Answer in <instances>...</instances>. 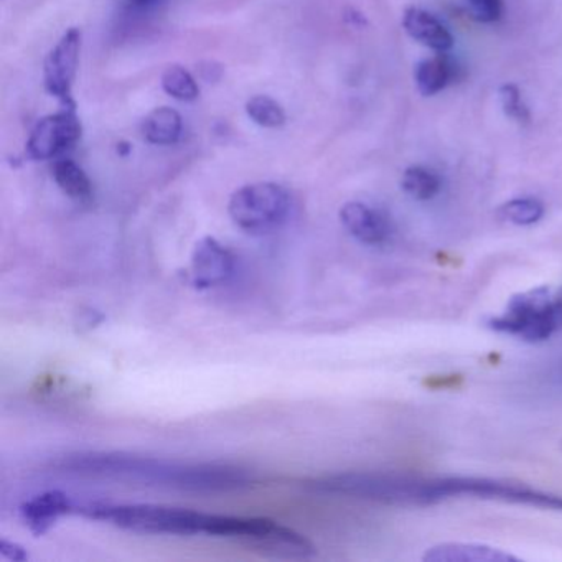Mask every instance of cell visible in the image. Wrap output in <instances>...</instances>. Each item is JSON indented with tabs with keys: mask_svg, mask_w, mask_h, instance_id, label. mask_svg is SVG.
Masks as SVG:
<instances>
[{
	"mask_svg": "<svg viewBox=\"0 0 562 562\" xmlns=\"http://www.w3.org/2000/svg\"><path fill=\"white\" fill-rule=\"evenodd\" d=\"M83 127L77 114V108L64 106V110L50 116L42 117L25 144V154L31 160H52L80 140Z\"/></svg>",
	"mask_w": 562,
	"mask_h": 562,
	"instance_id": "cell-6",
	"label": "cell"
},
{
	"mask_svg": "<svg viewBox=\"0 0 562 562\" xmlns=\"http://www.w3.org/2000/svg\"><path fill=\"white\" fill-rule=\"evenodd\" d=\"M160 83H162V90L169 97L182 101V103H190V101H195L200 97V87L195 78L180 65H172V67L167 68L162 74Z\"/></svg>",
	"mask_w": 562,
	"mask_h": 562,
	"instance_id": "cell-18",
	"label": "cell"
},
{
	"mask_svg": "<svg viewBox=\"0 0 562 562\" xmlns=\"http://www.w3.org/2000/svg\"><path fill=\"white\" fill-rule=\"evenodd\" d=\"M74 475L127 480L190 493L239 492L255 485V473L232 463H183L124 452H88L55 463Z\"/></svg>",
	"mask_w": 562,
	"mask_h": 562,
	"instance_id": "cell-1",
	"label": "cell"
},
{
	"mask_svg": "<svg viewBox=\"0 0 562 562\" xmlns=\"http://www.w3.org/2000/svg\"><path fill=\"white\" fill-rule=\"evenodd\" d=\"M486 327L528 344L549 340L562 330V285H539L512 295L502 314L486 321Z\"/></svg>",
	"mask_w": 562,
	"mask_h": 562,
	"instance_id": "cell-4",
	"label": "cell"
},
{
	"mask_svg": "<svg viewBox=\"0 0 562 562\" xmlns=\"http://www.w3.org/2000/svg\"><path fill=\"white\" fill-rule=\"evenodd\" d=\"M473 19L482 24H493L502 18V0H465Z\"/></svg>",
	"mask_w": 562,
	"mask_h": 562,
	"instance_id": "cell-21",
	"label": "cell"
},
{
	"mask_svg": "<svg viewBox=\"0 0 562 562\" xmlns=\"http://www.w3.org/2000/svg\"><path fill=\"white\" fill-rule=\"evenodd\" d=\"M450 498L496 499L562 512V495L542 492L513 480L488 476H420L407 480V505L430 506Z\"/></svg>",
	"mask_w": 562,
	"mask_h": 562,
	"instance_id": "cell-2",
	"label": "cell"
},
{
	"mask_svg": "<svg viewBox=\"0 0 562 562\" xmlns=\"http://www.w3.org/2000/svg\"><path fill=\"white\" fill-rule=\"evenodd\" d=\"M340 222L348 235L367 246H381L390 241L393 226L380 210L361 202H348L341 206Z\"/></svg>",
	"mask_w": 562,
	"mask_h": 562,
	"instance_id": "cell-9",
	"label": "cell"
},
{
	"mask_svg": "<svg viewBox=\"0 0 562 562\" xmlns=\"http://www.w3.org/2000/svg\"><path fill=\"white\" fill-rule=\"evenodd\" d=\"M401 187L414 200L426 202V200H432L434 196L439 195L442 190V179L439 173L427 169V167L413 166L404 170Z\"/></svg>",
	"mask_w": 562,
	"mask_h": 562,
	"instance_id": "cell-16",
	"label": "cell"
},
{
	"mask_svg": "<svg viewBox=\"0 0 562 562\" xmlns=\"http://www.w3.org/2000/svg\"><path fill=\"white\" fill-rule=\"evenodd\" d=\"M424 562H519L512 552L479 542L449 541L430 546L423 554Z\"/></svg>",
	"mask_w": 562,
	"mask_h": 562,
	"instance_id": "cell-10",
	"label": "cell"
},
{
	"mask_svg": "<svg viewBox=\"0 0 562 562\" xmlns=\"http://www.w3.org/2000/svg\"><path fill=\"white\" fill-rule=\"evenodd\" d=\"M403 27L411 38L439 54H446L452 48L453 37L449 29L424 9L407 8L403 14Z\"/></svg>",
	"mask_w": 562,
	"mask_h": 562,
	"instance_id": "cell-12",
	"label": "cell"
},
{
	"mask_svg": "<svg viewBox=\"0 0 562 562\" xmlns=\"http://www.w3.org/2000/svg\"><path fill=\"white\" fill-rule=\"evenodd\" d=\"M140 2H146V4H149V2H159V0H140Z\"/></svg>",
	"mask_w": 562,
	"mask_h": 562,
	"instance_id": "cell-23",
	"label": "cell"
},
{
	"mask_svg": "<svg viewBox=\"0 0 562 562\" xmlns=\"http://www.w3.org/2000/svg\"><path fill=\"white\" fill-rule=\"evenodd\" d=\"M0 554L14 562H24L29 559V554L25 552L24 548L15 544V542L8 541V539H2V541H0Z\"/></svg>",
	"mask_w": 562,
	"mask_h": 562,
	"instance_id": "cell-22",
	"label": "cell"
},
{
	"mask_svg": "<svg viewBox=\"0 0 562 562\" xmlns=\"http://www.w3.org/2000/svg\"><path fill=\"white\" fill-rule=\"evenodd\" d=\"M291 206V195L284 187L259 182L236 190L229 199L228 213L243 232L268 235L284 225Z\"/></svg>",
	"mask_w": 562,
	"mask_h": 562,
	"instance_id": "cell-5",
	"label": "cell"
},
{
	"mask_svg": "<svg viewBox=\"0 0 562 562\" xmlns=\"http://www.w3.org/2000/svg\"><path fill=\"white\" fill-rule=\"evenodd\" d=\"M83 34L74 27L48 52L44 64V87L50 97L57 98L64 106H75L74 85L80 65Z\"/></svg>",
	"mask_w": 562,
	"mask_h": 562,
	"instance_id": "cell-7",
	"label": "cell"
},
{
	"mask_svg": "<svg viewBox=\"0 0 562 562\" xmlns=\"http://www.w3.org/2000/svg\"><path fill=\"white\" fill-rule=\"evenodd\" d=\"M235 272V256L215 238L200 239L190 261V282L196 289H212L226 284Z\"/></svg>",
	"mask_w": 562,
	"mask_h": 562,
	"instance_id": "cell-8",
	"label": "cell"
},
{
	"mask_svg": "<svg viewBox=\"0 0 562 562\" xmlns=\"http://www.w3.org/2000/svg\"><path fill=\"white\" fill-rule=\"evenodd\" d=\"M457 71H459L457 65L446 54H440L437 57L420 60L414 70V80L420 94L434 97L447 85L457 80Z\"/></svg>",
	"mask_w": 562,
	"mask_h": 562,
	"instance_id": "cell-13",
	"label": "cell"
},
{
	"mask_svg": "<svg viewBox=\"0 0 562 562\" xmlns=\"http://www.w3.org/2000/svg\"><path fill=\"white\" fill-rule=\"evenodd\" d=\"M246 114L252 123L266 127V130H278V127L284 126L285 121H288L284 108L278 101L265 97V94L251 98L246 103Z\"/></svg>",
	"mask_w": 562,
	"mask_h": 562,
	"instance_id": "cell-19",
	"label": "cell"
},
{
	"mask_svg": "<svg viewBox=\"0 0 562 562\" xmlns=\"http://www.w3.org/2000/svg\"><path fill=\"white\" fill-rule=\"evenodd\" d=\"M75 508H77V503L67 493L47 492L25 502L21 506V516L25 525L35 535L41 536L47 532L58 521V518L75 513Z\"/></svg>",
	"mask_w": 562,
	"mask_h": 562,
	"instance_id": "cell-11",
	"label": "cell"
},
{
	"mask_svg": "<svg viewBox=\"0 0 562 562\" xmlns=\"http://www.w3.org/2000/svg\"><path fill=\"white\" fill-rule=\"evenodd\" d=\"M499 101L506 116L519 124H528L531 121L528 106L522 101L521 91L516 85H503L499 88Z\"/></svg>",
	"mask_w": 562,
	"mask_h": 562,
	"instance_id": "cell-20",
	"label": "cell"
},
{
	"mask_svg": "<svg viewBox=\"0 0 562 562\" xmlns=\"http://www.w3.org/2000/svg\"><path fill=\"white\" fill-rule=\"evenodd\" d=\"M54 179L65 195L75 202L87 203L93 196V183L75 160L60 159L54 164Z\"/></svg>",
	"mask_w": 562,
	"mask_h": 562,
	"instance_id": "cell-15",
	"label": "cell"
},
{
	"mask_svg": "<svg viewBox=\"0 0 562 562\" xmlns=\"http://www.w3.org/2000/svg\"><path fill=\"white\" fill-rule=\"evenodd\" d=\"M75 512L143 535L195 536L209 531L210 513L160 505H110L87 503Z\"/></svg>",
	"mask_w": 562,
	"mask_h": 562,
	"instance_id": "cell-3",
	"label": "cell"
},
{
	"mask_svg": "<svg viewBox=\"0 0 562 562\" xmlns=\"http://www.w3.org/2000/svg\"><path fill=\"white\" fill-rule=\"evenodd\" d=\"M544 212L546 209L541 200L522 196V199H513L503 203L499 206L498 216L503 222L512 223V225L531 226L544 216Z\"/></svg>",
	"mask_w": 562,
	"mask_h": 562,
	"instance_id": "cell-17",
	"label": "cell"
},
{
	"mask_svg": "<svg viewBox=\"0 0 562 562\" xmlns=\"http://www.w3.org/2000/svg\"><path fill=\"white\" fill-rule=\"evenodd\" d=\"M183 133V120L172 108H157L144 120L143 134L154 146H173Z\"/></svg>",
	"mask_w": 562,
	"mask_h": 562,
	"instance_id": "cell-14",
	"label": "cell"
}]
</instances>
